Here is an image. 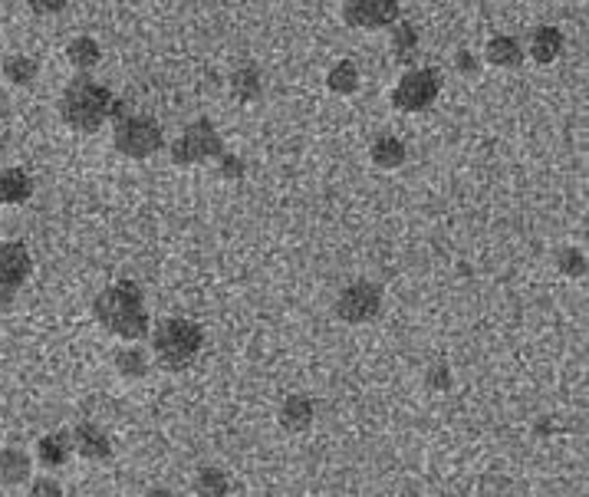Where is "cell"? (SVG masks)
I'll return each mask as SVG.
<instances>
[{
  "label": "cell",
  "instance_id": "ffe728a7",
  "mask_svg": "<svg viewBox=\"0 0 589 497\" xmlns=\"http://www.w3.org/2000/svg\"><path fill=\"white\" fill-rule=\"evenodd\" d=\"M66 56H70V63L76 66V70L89 73L99 63V43L93 37H76L70 43V50H66Z\"/></svg>",
  "mask_w": 589,
  "mask_h": 497
},
{
  "label": "cell",
  "instance_id": "5b68a950",
  "mask_svg": "<svg viewBox=\"0 0 589 497\" xmlns=\"http://www.w3.org/2000/svg\"><path fill=\"white\" fill-rule=\"evenodd\" d=\"M221 155H224V142L211 119H195L191 126H185V132H181L172 145V162L185 168L211 162V158L221 162Z\"/></svg>",
  "mask_w": 589,
  "mask_h": 497
},
{
  "label": "cell",
  "instance_id": "cb8c5ba5",
  "mask_svg": "<svg viewBox=\"0 0 589 497\" xmlns=\"http://www.w3.org/2000/svg\"><path fill=\"white\" fill-rule=\"evenodd\" d=\"M392 47H395V56H399V60H409V56L415 53V27L412 24H395Z\"/></svg>",
  "mask_w": 589,
  "mask_h": 497
},
{
  "label": "cell",
  "instance_id": "4fadbf2b",
  "mask_svg": "<svg viewBox=\"0 0 589 497\" xmlns=\"http://www.w3.org/2000/svg\"><path fill=\"white\" fill-rule=\"evenodd\" d=\"M260 89H264V79H260L254 63L237 66L231 73V93L237 96V103H254V99H260Z\"/></svg>",
  "mask_w": 589,
  "mask_h": 497
},
{
  "label": "cell",
  "instance_id": "4dcf8cb0",
  "mask_svg": "<svg viewBox=\"0 0 589 497\" xmlns=\"http://www.w3.org/2000/svg\"><path fill=\"white\" fill-rule=\"evenodd\" d=\"M145 497H175V494H172V491H149Z\"/></svg>",
  "mask_w": 589,
  "mask_h": 497
},
{
  "label": "cell",
  "instance_id": "7402d4cb",
  "mask_svg": "<svg viewBox=\"0 0 589 497\" xmlns=\"http://www.w3.org/2000/svg\"><path fill=\"white\" fill-rule=\"evenodd\" d=\"M116 369L129 379H142L149 372V359H145L142 349H122L116 356Z\"/></svg>",
  "mask_w": 589,
  "mask_h": 497
},
{
  "label": "cell",
  "instance_id": "7a4b0ae2",
  "mask_svg": "<svg viewBox=\"0 0 589 497\" xmlns=\"http://www.w3.org/2000/svg\"><path fill=\"white\" fill-rule=\"evenodd\" d=\"M60 116L73 132H99L106 126L109 116L122 119V109L106 86H99L96 79H89V76H76L73 83L63 89Z\"/></svg>",
  "mask_w": 589,
  "mask_h": 497
},
{
  "label": "cell",
  "instance_id": "ac0fdd59",
  "mask_svg": "<svg viewBox=\"0 0 589 497\" xmlns=\"http://www.w3.org/2000/svg\"><path fill=\"white\" fill-rule=\"evenodd\" d=\"M326 86H330L336 96H353L356 89H359V66L353 60L336 63L333 73L326 76Z\"/></svg>",
  "mask_w": 589,
  "mask_h": 497
},
{
  "label": "cell",
  "instance_id": "6da1fadb",
  "mask_svg": "<svg viewBox=\"0 0 589 497\" xmlns=\"http://www.w3.org/2000/svg\"><path fill=\"white\" fill-rule=\"evenodd\" d=\"M93 313L112 336L126 343H139L142 336H149V310H145L139 284H132V280H119V284L106 287L96 297Z\"/></svg>",
  "mask_w": 589,
  "mask_h": 497
},
{
  "label": "cell",
  "instance_id": "44dd1931",
  "mask_svg": "<svg viewBox=\"0 0 589 497\" xmlns=\"http://www.w3.org/2000/svg\"><path fill=\"white\" fill-rule=\"evenodd\" d=\"M228 474H224L221 468H201L198 471V478H195V491H198V497H224L228 494Z\"/></svg>",
  "mask_w": 589,
  "mask_h": 497
},
{
  "label": "cell",
  "instance_id": "7c38bea8",
  "mask_svg": "<svg viewBox=\"0 0 589 497\" xmlns=\"http://www.w3.org/2000/svg\"><path fill=\"white\" fill-rule=\"evenodd\" d=\"M30 195H33V182L27 172L7 168V172L0 175V205H24Z\"/></svg>",
  "mask_w": 589,
  "mask_h": 497
},
{
  "label": "cell",
  "instance_id": "f546056e",
  "mask_svg": "<svg viewBox=\"0 0 589 497\" xmlns=\"http://www.w3.org/2000/svg\"><path fill=\"white\" fill-rule=\"evenodd\" d=\"M33 10H40V14H56V10H63V4H33Z\"/></svg>",
  "mask_w": 589,
  "mask_h": 497
},
{
  "label": "cell",
  "instance_id": "603a6c76",
  "mask_svg": "<svg viewBox=\"0 0 589 497\" xmlns=\"http://www.w3.org/2000/svg\"><path fill=\"white\" fill-rule=\"evenodd\" d=\"M4 73L10 83H17V86H27L37 79V63L30 60V56H10V60L4 63Z\"/></svg>",
  "mask_w": 589,
  "mask_h": 497
},
{
  "label": "cell",
  "instance_id": "ba28073f",
  "mask_svg": "<svg viewBox=\"0 0 589 497\" xmlns=\"http://www.w3.org/2000/svg\"><path fill=\"white\" fill-rule=\"evenodd\" d=\"M30 270H33V261L24 244L0 241V313L14 303L17 290L27 284Z\"/></svg>",
  "mask_w": 589,
  "mask_h": 497
},
{
  "label": "cell",
  "instance_id": "1f68e13d",
  "mask_svg": "<svg viewBox=\"0 0 589 497\" xmlns=\"http://www.w3.org/2000/svg\"><path fill=\"white\" fill-rule=\"evenodd\" d=\"M586 241H589V214H586Z\"/></svg>",
  "mask_w": 589,
  "mask_h": 497
},
{
  "label": "cell",
  "instance_id": "52a82bcc",
  "mask_svg": "<svg viewBox=\"0 0 589 497\" xmlns=\"http://www.w3.org/2000/svg\"><path fill=\"white\" fill-rule=\"evenodd\" d=\"M382 310V290L372 280H356L339 290L336 297V316L343 323H369Z\"/></svg>",
  "mask_w": 589,
  "mask_h": 497
},
{
  "label": "cell",
  "instance_id": "8992f818",
  "mask_svg": "<svg viewBox=\"0 0 589 497\" xmlns=\"http://www.w3.org/2000/svg\"><path fill=\"white\" fill-rule=\"evenodd\" d=\"M438 93H441L438 70H409L399 83H395L392 106L402 112H422L435 103Z\"/></svg>",
  "mask_w": 589,
  "mask_h": 497
},
{
  "label": "cell",
  "instance_id": "2e32d148",
  "mask_svg": "<svg viewBox=\"0 0 589 497\" xmlns=\"http://www.w3.org/2000/svg\"><path fill=\"white\" fill-rule=\"evenodd\" d=\"M487 60L501 66V70H514L524 60V50H520V43L514 37H494L487 43Z\"/></svg>",
  "mask_w": 589,
  "mask_h": 497
},
{
  "label": "cell",
  "instance_id": "277c9868",
  "mask_svg": "<svg viewBox=\"0 0 589 497\" xmlns=\"http://www.w3.org/2000/svg\"><path fill=\"white\" fill-rule=\"evenodd\" d=\"M112 145L126 158H149L165 145V135L152 116H122L112 129Z\"/></svg>",
  "mask_w": 589,
  "mask_h": 497
},
{
  "label": "cell",
  "instance_id": "9a60e30c",
  "mask_svg": "<svg viewBox=\"0 0 589 497\" xmlns=\"http://www.w3.org/2000/svg\"><path fill=\"white\" fill-rule=\"evenodd\" d=\"M563 50V33L557 27H537L534 40H530V53L537 63H553Z\"/></svg>",
  "mask_w": 589,
  "mask_h": 497
},
{
  "label": "cell",
  "instance_id": "484cf974",
  "mask_svg": "<svg viewBox=\"0 0 589 497\" xmlns=\"http://www.w3.org/2000/svg\"><path fill=\"white\" fill-rule=\"evenodd\" d=\"M218 168H221V175H224V178H244V162H241V158L228 155V152L221 155Z\"/></svg>",
  "mask_w": 589,
  "mask_h": 497
},
{
  "label": "cell",
  "instance_id": "4316f807",
  "mask_svg": "<svg viewBox=\"0 0 589 497\" xmlns=\"http://www.w3.org/2000/svg\"><path fill=\"white\" fill-rule=\"evenodd\" d=\"M33 497H63V488L53 478H37L33 481Z\"/></svg>",
  "mask_w": 589,
  "mask_h": 497
},
{
  "label": "cell",
  "instance_id": "83f0119b",
  "mask_svg": "<svg viewBox=\"0 0 589 497\" xmlns=\"http://www.w3.org/2000/svg\"><path fill=\"white\" fill-rule=\"evenodd\" d=\"M448 382H451V372H448V366H435L432 372H428V386L432 389H448Z\"/></svg>",
  "mask_w": 589,
  "mask_h": 497
},
{
  "label": "cell",
  "instance_id": "3957f363",
  "mask_svg": "<svg viewBox=\"0 0 589 497\" xmlns=\"http://www.w3.org/2000/svg\"><path fill=\"white\" fill-rule=\"evenodd\" d=\"M205 346V330L198 323L185 320V316H172L162 320L152 333V353L155 363L168 372H181L191 366V359Z\"/></svg>",
  "mask_w": 589,
  "mask_h": 497
},
{
  "label": "cell",
  "instance_id": "d6986e66",
  "mask_svg": "<svg viewBox=\"0 0 589 497\" xmlns=\"http://www.w3.org/2000/svg\"><path fill=\"white\" fill-rule=\"evenodd\" d=\"M372 162H376L379 168H399L405 162L402 139H395V135H382V139H376V145H372Z\"/></svg>",
  "mask_w": 589,
  "mask_h": 497
},
{
  "label": "cell",
  "instance_id": "5bb4252c",
  "mask_svg": "<svg viewBox=\"0 0 589 497\" xmlns=\"http://www.w3.org/2000/svg\"><path fill=\"white\" fill-rule=\"evenodd\" d=\"M70 451H73V438L70 435H47V438H40V445H37V458H40V465L43 468H63L66 465V458H70Z\"/></svg>",
  "mask_w": 589,
  "mask_h": 497
},
{
  "label": "cell",
  "instance_id": "9c48e42d",
  "mask_svg": "<svg viewBox=\"0 0 589 497\" xmlns=\"http://www.w3.org/2000/svg\"><path fill=\"white\" fill-rule=\"evenodd\" d=\"M343 17H346L349 27L379 30V27L399 24L402 7L395 4V0H353V4L343 7Z\"/></svg>",
  "mask_w": 589,
  "mask_h": 497
},
{
  "label": "cell",
  "instance_id": "d4e9b609",
  "mask_svg": "<svg viewBox=\"0 0 589 497\" xmlns=\"http://www.w3.org/2000/svg\"><path fill=\"white\" fill-rule=\"evenodd\" d=\"M560 270L563 274H570V277H583L586 274V261H583V254L580 251H573V247H566V251H560Z\"/></svg>",
  "mask_w": 589,
  "mask_h": 497
},
{
  "label": "cell",
  "instance_id": "e0dca14e",
  "mask_svg": "<svg viewBox=\"0 0 589 497\" xmlns=\"http://www.w3.org/2000/svg\"><path fill=\"white\" fill-rule=\"evenodd\" d=\"M27 474H30V458L24 451L17 448L0 451V484H20L27 481Z\"/></svg>",
  "mask_w": 589,
  "mask_h": 497
},
{
  "label": "cell",
  "instance_id": "f1b7e54d",
  "mask_svg": "<svg viewBox=\"0 0 589 497\" xmlns=\"http://www.w3.org/2000/svg\"><path fill=\"white\" fill-rule=\"evenodd\" d=\"M455 63L461 66L464 73H474V66H478V63H474V56H471V53H458V60H455Z\"/></svg>",
  "mask_w": 589,
  "mask_h": 497
},
{
  "label": "cell",
  "instance_id": "30bf717a",
  "mask_svg": "<svg viewBox=\"0 0 589 497\" xmlns=\"http://www.w3.org/2000/svg\"><path fill=\"white\" fill-rule=\"evenodd\" d=\"M73 448L89 461H103V458L112 455V445H109L106 432L103 428H96V425H79L73 432Z\"/></svg>",
  "mask_w": 589,
  "mask_h": 497
},
{
  "label": "cell",
  "instance_id": "8fae6325",
  "mask_svg": "<svg viewBox=\"0 0 589 497\" xmlns=\"http://www.w3.org/2000/svg\"><path fill=\"white\" fill-rule=\"evenodd\" d=\"M313 422V402L307 395H287L280 405V425L287 428V432H307Z\"/></svg>",
  "mask_w": 589,
  "mask_h": 497
}]
</instances>
